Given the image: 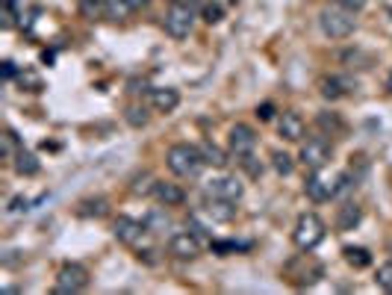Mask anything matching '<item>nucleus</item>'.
<instances>
[{
    "label": "nucleus",
    "mask_w": 392,
    "mask_h": 295,
    "mask_svg": "<svg viewBox=\"0 0 392 295\" xmlns=\"http://www.w3.org/2000/svg\"><path fill=\"white\" fill-rule=\"evenodd\" d=\"M165 166H168L171 174H178V177H198L207 163H204L201 148H195L189 142H178V145H171L165 151Z\"/></svg>",
    "instance_id": "nucleus-1"
},
{
    "label": "nucleus",
    "mask_w": 392,
    "mask_h": 295,
    "mask_svg": "<svg viewBox=\"0 0 392 295\" xmlns=\"http://www.w3.org/2000/svg\"><path fill=\"white\" fill-rule=\"evenodd\" d=\"M319 27L327 38H348L357 30V18H354V12H348L339 4H333V6H325L319 12Z\"/></svg>",
    "instance_id": "nucleus-2"
},
{
    "label": "nucleus",
    "mask_w": 392,
    "mask_h": 295,
    "mask_svg": "<svg viewBox=\"0 0 392 295\" xmlns=\"http://www.w3.org/2000/svg\"><path fill=\"white\" fill-rule=\"evenodd\" d=\"M325 222H322V215L316 213H301L298 215V222L295 227H292V242H295L301 251H312L322 240H325Z\"/></svg>",
    "instance_id": "nucleus-3"
},
{
    "label": "nucleus",
    "mask_w": 392,
    "mask_h": 295,
    "mask_svg": "<svg viewBox=\"0 0 392 295\" xmlns=\"http://www.w3.org/2000/svg\"><path fill=\"white\" fill-rule=\"evenodd\" d=\"M112 233L115 240L124 242L127 248H136V251H145L148 248V236H151V227L145 222H136L130 215H119L112 222Z\"/></svg>",
    "instance_id": "nucleus-4"
},
{
    "label": "nucleus",
    "mask_w": 392,
    "mask_h": 295,
    "mask_svg": "<svg viewBox=\"0 0 392 295\" xmlns=\"http://www.w3.org/2000/svg\"><path fill=\"white\" fill-rule=\"evenodd\" d=\"M86 286H89V272H86V266H80V263H65L60 269V274H56L53 292L56 295H77V292H83Z\"/></svg>",
    "instance_id": "nucleus-5"
},
{
    "label": "nucleus",
    "mask_w": 392,
    "mask_h": 295,
    "mask_svg": "<svg viewBox=\"0 0 392 295\" xmlns=\"http://www.w3.org/2000/svg\"><path fill=\"white\" fill-rule=\"evenodd\" d=\"M163 27H165V33L171 38H186L192 33V27H195V9L171 4L165 9V15H163Z\"/></svg>",
    "instance_id": "nucleus-6"
},
{
    "label": "nucleus",
    "mask_w": 392,
    "mask_h": 295,
    "mask_svg": "<svg viewBox=\"0 0 392 295\" xmlns=\"http://www.w3.org/2000/svg\"><path fill=\"white\" fill-rule=\"evenodd\" d=\"M304 192L310 195L312 201H330L333 195L339 192V177H327V174H322V168H319V171H312V174L307 177Z\"/></svg>",
    "instance_id": "nucleus-7"
},
{
    "label": "nucleus",
    "mask_w": 392,
    "mask_h": 295,
    "mask_svg": "<svg viewBox=\"0 0 392 295\" xmlns=\"http://www.w3.org/2000/svg\"><path fill=\"white\" fill-rule=\"evenodd\" d=\"M254 145H257V133H254V127H248V124H233L230 127V133H227V151L236 156V160L254 154Z\"/></svg>",
    "instance_id": "nucleus-8"
},
{
    "label": "nucleus",
    "mask_w": 392,
    "mask_h": 295,
    "mask_svg": "<svg viewBox=\"0 0 392 295\" xmlns=\"http://www.w3.org/2000/svg\"><path fill=\"white\" fill-rule=\"evenodd\" d=\"M168 254L174 260H195L201 254V240L192 230H180L168 240Z\"/></svg>",
    "instance_id": "nucleus-9"
},
{
    "label": "nucleus",
    "mask_w": 392,
    "mask_h": 295,
    "mask_svg": "<svg viewBox=\"0 0 392 295\" xmlns=\"http://www.w3.org/2000/svg\"><path fill=\"white\" fill-rule=\"evenodd\" d=\"M330 163V145L325 139H307L301 145V166L310 171H319Z\"/></svg>",
    "instance_id": "nucleus-10"
},
{
    "label": "nucleus",
    "mask_w": 392,
    "mask_h": 295,
    "mask_svg": "<svg viewBox=\"0 0 392 295\" xmlns=\"http://www.w3.org/2000/svg\"><path fill=\"white\" fill-rule=\"evenodd\" d=\"M242 183L236 177H212L209 186H207V195H215V198H227V201H239L242 198Z\"/></svg>",
    "instance_id": "nucleus-11"
},
{
    "label": "nucleus",
    "mask_w": 392,
    "mask_h": 295,
    "mask_svg": "<svg viewBox=\"0 0 392 295\" xmlns=\"http://www.w3.org/2000/svg\"><path fill=\"white\" fill-rule=\"evenodd\" d=\"M354 89H357V83L345 80V77H322L319 80V92H322V97H327V101H339V97L351 95Z\"/></svg>",
    "instance_id": "nucleus-12"
},
{
    "label": "nucleus",
    "mask_w": 392,
    "mask_h": 295,
    "mask_svg": "<svg viewBox=\"0 0 392 295\" xmlns=\"http://www.w3.org/2000/svg\"><path fill=\"white\" fill-rule=\"evenodd\" d=\"M236 201H227V198H215V195H207L204 198V213L212 215L215 222H233L236 219Z\"/></svg>",
    "instance_id": "nucleus-13"
},
{
    "label": "nucleus",
    "mask_w": 392,
    "mask_h": 295,
    "mask_svg": "<svg viewBox=\"0 0 392 295\" xmlns=\"http://www.w3.org/2000/svg\"><path fill=\"white\" fill-rule=\"evenodd\" d=\"M153 198L163 207H180L186 201V192L178 183H165V181H153Z\"/></svg>",
    "instance_id": "nucleus-14"
},
{
    "label": "nucleus",
    "mask_w": 392,
    "mask_h": 295,
    "mask_svg": "<svg viewBox=\"0 0 392 295\" xmlns=\"http://www.w3.org/2000/svg\"><path fill=\"white\" fill-rule=\"evenodd\" d=\"M278 133L283 136L286 142H301V136H304V118L298 112H283L278 118Z\"/></svg>",
    "instance_id": "nucleus-15"
},
{
    "label": "nucleus",
    "mask_w": 392,
    "mask_h": 295,
    "mask_svg": "<svg viewBox=\"0 0 392 295\" xmlns=\"http://www.w3.org/2000/svg\"><path fill=\"white\" fill-rule=\"evenodd\" d=\"M151 104H153L156 112H171V109H178V104H180V92L171 89V86L151 89Z\"/></svg>",
    "instance_id": "nucleus-16"
},
{
    "label": "nucleus",
    "mask_w": 392,
    "mask_h": 295,
    "mask_svg": "<svg viewBox=\"0 0 392 295\" xmlns=\"http://www.w3.org/2000/svg\"><path fill=\"white\" fill-rule=\"evenodd\" d=\"M12 168L21 174V177H33V174H38V168H42V163L36 160V154L33 151H27V148H18V154L12 156Z\"/></svg>",
    "instance_id": "nucleus-17"
},
{
    "label": "nucleus",
    "mask_w": 392,
    "mask_h": 295,
    "mask_svg": "<svg viewBox=\"0 0 392 295\" xmlns=\"http://www.w3.org/2000/svg\"><path fill=\"white\" fill-rule=\"evenodd\" d=\"M360 222H363V210H360V204L348 201V204L339 207V213H337V227H339V230H354Z\"/></svg>",
    "instance_id": "nucleus-18"
},
{
    "label": "nucleus",
    "mask_w": 392,
    "mask_h": 295,
    "mask_svg": "<svg viewBox=\"0 0 392 295\" xmlns=\"http://www.w3.org/2000/svg\"><path fill=\"white\" fill-rule=\"evenodd\" d=\"M342 257H345V263L351 269H366L371 263V254L366 248H360V245H345L342 248Z\"/></svg>",
    "instance_id": "nucleus-19"
},
{
    "label": "nucleus",
    "mask_w": 392,
    "mask_h": 295,
    "mask_svg": "<svg viewBox=\"0 0 392 295\" xmlns=\"http://www.w3.org/2000/svg\"><path fill=\"white\" fill-rule=\"evenodd\" d=\"M198 148H201V154H204V163H207V166H215V168H224V166H227V154H224L219 145L204 142V145H198Z\"/></svg>",
    "instance_id": "nucleus-20"
},
{
    "label": "nucleus",
    "mask_w": 392,
    "mask_h": 295,
    "mask_svg": "<svg viewBox=\"0 0 392 295\" xmlns=\"http://www.w3.org/2000/svg\"><path fill=\"white\" fill-rule=\"evenodd\" d=\"M107 4L109 0H80V12L86 18H101V15H107Z\"/></svg>",
    "instance_id": "nucleus-21"
},
{
    "label": "nucleus",
    "mask_w": 392,
    "mask_h": 295,
    "mask_svg": "<svg viewBox=\"0 0 392 295\" xmlns=\"http://www.w3.org/2000/svg\"><path fill=\"white\" fill-rule=\"evenodd\" d=\"M124 118H127V124H130V127H145V124H148V112H145V107H136V104H130V107L124 109Z\"/></svg>",
    "instance_id": "nucleus-22"
},
{
    "label": "nucleus",
    "mask_w": 392,
    "mask_h": 295,
    "mask_svg": "<svg viewBox=\"0 0 392 295\" xmlns=\"http://www.w3.org/2000/svg\"><path fill=\"white\" fill-rule=\"evenodd\" d=\"M271 166H274V171H278V174H292V168H295L292 156L283 154V151H274V154H271Z\"/></svg>",
    "instance_id": "nucleus-23"
},
{
    "label": "nucleus",
    "mask_w": 392,
    "mask_h": 295,
    "mask_svg": "<svg viewBox=\"0 0 392 295\" xmlns=\"http://www.w3.org/2000/svg\"><path fill=\"white\" fill-rule=\"evenodd\" d=\"M316 124H319L322 130H330V133H339V130H342V122H339L337 112H319Z\"/></svg>",
    "instance_id": "nucleus-24"
},
{
    "label": "nucleus",
    "mask_w": 392,
    "mask_h": 295,
    "mask_svg": "<svg viewBox=\"0 0 392 295\" xmlns=\"http://www.w3.org/2000/svg\"><path fill=\"white\" fill-rule=\"evenodd\" d=\"M80 215H94V219H101V215H107V201H104V198L83 201V204H80Z\"/></svg>",
    "instance_id": "nucleus-25"
},
{
    "label": "nucleus",
    "mask_w": 392,
    "mask_h": 295,
    "mask_svg": "<svg viewBox=\"0 0 392 295\" xmlns=\"http://www.w3.org/2000/svg\"><path fill=\"white\" fill-rule=\"evenodd\" d=\"M0 139H4V156L6 160H12V156L18 154V136H15V130H4V136H0Z\"/></svg>",
    "instance_id": "nucleus-26"
},
{
    "label": "nucleus",
    "mask_w": 392,
    "mask_h": 295,
    "mask_svg": "<svg viewBox=\"0 0 392 295\" xmlns=\"http://www.w3.org/2000/svg\"><path fill=\"white\" fill-rule=\"evenodd\" d=\"M222 18H224V6L222 4H215V0H212V4L204 6V21L207 24H219Z\"/></svg>",
    "instance_id": "nucleus-27"
},
{
    "label": "nucleus",
    "mask_w": 392,
    "mask_h": 295,
    "mask_svg": "<svg viewBox=\"0 0 392 295\" xmlns=\"http://www.w3.org/2000/svg\"><path fill=\"white\" fill-rule=\"evenodd\" d=\"M124 15H133L124 0H109V4H107V18H115V21H119V18H124Z\"/></svg>",
    "instance_id": "nucleus-28"
},
{
    "label": "nucleus",
    "mask_w": 392,
    "mask_h": 295,
    "mask_svg": "<svg viewBox=\"0 0 392 295\" xmlns=\"http://www.w3.org/2000/svg\"><path fill=\"white\" fill-rule=\"evenodd\" d=\"M378 286L383 289V292H392V263H383L381 269H378Z\"/></svg>",
    "instance_id": "nucleus-29"
},
{
    "label": "nucleus",
    "mask_w": 392,
    "mask_h": 295,
    "mask_svg": "<svg viewBox=\"0 0 392 295\" xmlns=\"http://www.w3.org/2000/svg\"><path fill=\"white\" fill-rule=\"evenodd\" d=\"M337 4H339L342 9H348V12H354V15H357V12L366 6V0H337Z\"/></svg>",
    "instance_id": "nucleus-30"
},
{
    "label": "nucleus",
    "mask_w": 392,
    "mask_h": 295,
    "mask_svg": "<svg viewBox=\"0 0 392 295\" xmlns=\"http://www.w3.org/2000/svg\"><path fill=\"white\" fill-rule=\"evenodd\" d=\"M239 163H242V166L248 168V174H254V177H257V174L263 171V166H257V163H254V156H251V154H248V156H242Z\"/></svg>",
    "instance_id": "nucleus-31"
},
{
    "label": "nucleus",
    "mask_w": 392,
    "mask_h": 295,
    "mask_svg": "<svg viewBox=\"0 0 392 295\" xmlns=\"http://www.w3.org/2000/svg\"><path fill=\"white\" fill-rule=\"evenodd\" d=\"M27 210H30V201L27 198H15L12 207H9V213H27Z\"/></svg>",
    "instance_id": "nucleus-32"
},
{
    "label": "nucleus",
    "mask_w": 392,
    "mask_h": 295,
    "mask_svg": "<svg viewBox=\"0 0 392 295\" xmlns=\"http://www.w3.org/2000/svg\"><path fill=\"white\" fill-rule=\"evenodd\" d=\"M271 115H274V107H271V104H263V107H257V118H260V122H268Z\"/></svg>",
    "instance_id": "nucleus-33"
},
{
    "label": "nucleus",
    "mask_w": 392,
    "mask_h": 295,
    "mask_svg": "<svg viewBox=\"0 0 392 295\" xmlns=\"http://www.w3.org/2000/svg\"><path fill=\"white\" fill-rule=\"evenodd\" d=\"M124 4H127V9H130V12H142V9L151 4V0H124Z\"/></svg>",
    "instance_id": "nucleus-34"
},
{
    "label": "nucleus",
    "mask_w": 392,
    "mask_h": 295,
    "mask_svg": "<svg viewBox=\"0 0 392 295\" xmlns=\"http://www.w3.org/2000/svg\"><path fill=\"white\" fill-rule=\"evenodd\" d=\"M168 4H174V6H189V9H195V12H198L201 0H168Z\"/></svg>",
    "instance_id": "nucleus-35"
},
{
    "label": "nucleus",
    "mask_w": 392,
    "mask_h": 295,
    "mask_svg": "<svg viewBox=\"0 0 392 295\" xmlns=\"http://www.w3.org/2000/svg\"><path fill=\"white\" fill-rule=\"evenodd\" d=\"M24 83H30V86H33V92L42 89V83H38V77H33V74H21V86H24Z\"/></svg>",
    "instance_id": "nucleus-36"
},
{
    "label": "nucleus",
    "mask_w": 392,
    "mask_h": 295,
    "mask_svg": "<svg viewBox=\"0 0 392 295\" xmlns=\"http://www.w3.org/2000/svg\"><path fill=\"white\" fill-rule=\"evenodd\" d=\"M12 77H15V63L6 59V63H4V80H12Z\"/></svg>",
    "instance_id": "nucleus-37"
},
{
    "label": "nucleus",
    "mask_w": 392,
    "mask_h": 295,
    "mask_svg": "<svg viewBox=\"0 0 392 295\" xmlns=\"http://www.w3.org/2000/svg\"><path fill=\"white\" fill-rule=\"evenodd\" d=\"M215 4H222V6H236L239 0H215Z\"/></svg>",
    "instance_id": "nucleus-38"
},
{
    "label": "nucleus",
    "mask_w": 392,
    "mask_h": 295,
    "mask_svg": "<svg viewBox=\"0 0 392 295\" xmlns=\"http://www.w3.org/2000/svg\"><path fill=\"white\" fill-rule=\"evenodd\" d=\"M386 89L392 92V71H389V77H386Z\"/></svg>",
    "instance_id": "nucleus-39"
}]
</instances>
